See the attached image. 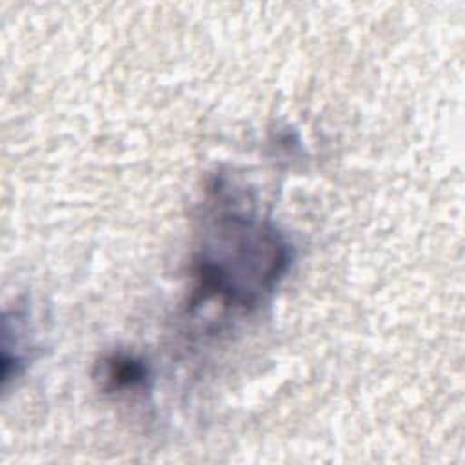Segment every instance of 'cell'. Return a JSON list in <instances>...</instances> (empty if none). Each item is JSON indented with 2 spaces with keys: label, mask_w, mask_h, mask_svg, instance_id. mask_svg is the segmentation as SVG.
Instances as JSON below:
<instances>
[{
  "label": "cell",
  "mask_w": 465,
  "mask_h": 465,
  "mask_svg": "<svg viewBox=\"0 0 465 465\" xmlns=\"http://www.w3.org/2000/svg\"><path fill=\"white\" fill-rule=\"evenodd\" d=\"M289 262V245L272 225L243 213H220L200 243L196 276L203 292L247 309L274 289Z\"/></svg>",
  "instance_id": "obj_1"
},
{
  "label": "cell",
  "mask_w": 465,
  "mask_h": 465,
  "mask_svg": "<svg viewBox=\"0 0 465 465\" xmlns=\"http://www.w3.org/2000/svg\"><path fill=\"white\" fill-rule=\"evenodd\" d=\"M104 378L113 389L133 387L145 378V367L134 358L114 354L104 363Z\"/></svg>",
  "instance_id": "obj_2"
}]
</instances>
